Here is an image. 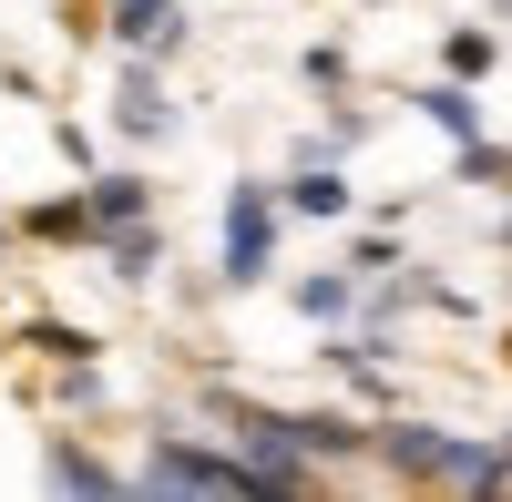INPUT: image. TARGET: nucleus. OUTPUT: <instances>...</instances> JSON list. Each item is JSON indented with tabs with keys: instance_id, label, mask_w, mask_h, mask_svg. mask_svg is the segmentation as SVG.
I'll list each match as a JSON object with an SVG mask.
<instances>
[{
	"instance_id": "nucleus-1",
	"label": "nucleus",
	"mask_w": 512,
	"mask_h": 502,
	"mask_svg": "<svg viewBox=\"0 0 512 502\" xmlns=\"http://www.w3.org/2000/svg\"><path fill=\"white\" fill-rule=\"evenodd\" d=\"M390 451V472H410V482H451V492H512V451H472V441H451V431H390L379 441Z\"/></svg>"
},
{
	"instance_id": "nucleus-2",
	"label": "nucleus",
	"mask_w": 512,
	"mask_h": 502,
	"mask_svg": "<svg viewBox=\"0 0 512 502\" xmlns=\"http://www.w3.org/2000/svg\"><path fill=\"white\" fill-rule=\"evenodd\" d=\"M134 492H277L267 472L246 462V451H195V441H154Z\"/></svg>"
},
{
	"instance_id": "nucleus-3",
	"label": "nucleus",
	"mask_w": 512,
	"mask_h": 502,
	"mask_svg": "<svg viewBox=\"0 0 512 502\" xmlns=\"http://www.w3.org/2000/svg\"><path fill=\"white\" fill-rule=\"evenodd\" d=\"M267 236H277L267 195H236L226 205V277H267Z\"/></svg>"
},
{
	"instance_id": "nucleus-4",
	"label": "nucleus",
	"mask_w": 512,
	"mask_h": 502,
	"mask_svg": "<svg viewBox=\"0 0 512 502\" xmlns=\"http://www.w3.org/2000/svg\"><path fill=\"white\" fill-rule=\"evenodd\" d=\"M52 482L62 492H123V472H103L93 451H52Z\"/></svg>"
},
{
	"instance_id": "nucleus-5",
	"label": "nucleus",
	"mask_w": 512,
	"mask_h": 502,
	"mask_svg": "<svg viewBox=\"0 0 512 502\" xmlns=\"http://www.w3.org/2000/svg\"><path fill=\"white\" fill-rule=\"evenodd\" d=\"M134 205H144V195H134V185H123V175H113V185L93 195V226H123V216H134Z\"/></svg>"
},
{
	"instance_id": "nucleus-6",
	"label": "nucleus",
	"mask_w": 512,
	"mask_h": 502,
	"mask_svg": "<svg viewBox=\"0 0 512 502\" xmlns=\"http://www.w3.org/2000/svg\"><path fill=\"white\" fill-rule=\"evenodd\" d=\"M287 205H308V216H338V205H349V195H338L328 175H297V195H287Z\"/></svg>"
},
{
	"instance_id": "nucleus-7",
	"label": "nucleus",
	"mask_w": 512,
	"mask_h": 502,
	"mask_svg": "<svg viewBox=\"0 0 512 502\" xmlns=\"http://www.w3.org/2000/svg\"><path fill=\"white\" fill-rule=\"evenodd\" d=\"M164 31V0H123V41H154Z\"/></svg>"
}]
</instances>
